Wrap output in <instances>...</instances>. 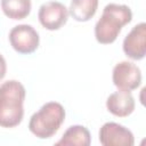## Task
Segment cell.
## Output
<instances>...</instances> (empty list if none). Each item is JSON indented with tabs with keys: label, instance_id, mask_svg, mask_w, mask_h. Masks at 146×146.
<instances>
[{
	"label": "cell",
	"instance_id": "7c38bea8",
	"mask_svg": "<svg viewBox=\"0 0 146 146\" xmlns=\"http://www.w3.org/2000/svg\"><path fill=\"white\" fill-rule=\"evenodd\" d=\"M31 0H1L3 14L11 19H23L31 13Z\"/></svg>",
	"mask_w": 146,
	"mask_h": 146
},
{
	"label": "cell",
	"instance_id": "ba28073f",
	"mask_svg": "<svg viewBox=\"0 0 146 146\" xmlns=\"http://www.w3.org/2000/svg\"><path fill=\"white\" fill-rule=\"evenodd\" d=\"M124 54L133 59L140 60L146 55V24L144 22L135 25L127 34L122 44Z\"/></svg>",
	"mask_w": 146,
	"mask_h": 146
},
{
	"label": "cell",
	"instance_id": "8992f818",
	"mask_svg": "<svg viewBox=\"0 0 146 146\" xmlns=\"http://www.w3.org/2000/svg\"><path fill=\"white\" fill-rule=\"evenodd\" d=\"M112 80L119 90L132 91L141 83V72L133 63L123 60L114 66Z\"/></svg>",
	"mask_w": 146,
	"mask_h": 146
},
{
	"label": "cell",
	"instance_id": "4fadbf2b",
	"mask_svg": "<svg viewBox=\"0 0 146 146\" xmlns=\"http://www.w3.org/2000/svg\"><path fill=\"white\" fill-rule=\"evenodd\" d=\"M6 72H7V63H6V59L3 58V56L0 54V81L5 78Z\"/></svg>",
	"mask_w": 146,
	"mask_h": 146
},
{
	"label": "cell",
	"instance_id": "6da1fadb",
	"mask_svg": "<svg viewBox=\"0 0 146 146\" xmlns=\"http://www.w3.org/2000/svg\"><path fill=\"white\" fill-rule=\"evenodd\" d=\"M25 87L16 80H8L0 84V127H17L24 116Z\"/></svg>",
	"mask_w": 146,
	"mask_h": 146
},
{
	"label": "cell",
	"instance_id": "9c48e42d",
	"mask_svg": "<svg viewBox=\"0 0 146 146\" xmlns=\"http://www.w3.org/2000/svg\"><path fill=\"white\" fill-rule=\"evenodd\" d=\"M135 98L130 91L117 90L106 99V107L110 113L119 117L129 116L135 111Z\"/></svg>",
	"mask_w": 146,
	"mask_h": 146
},
{
	"label": "cell",
	"instance_id": "52a82bcc",
	"mask_svg": "<svg viewBox=\"0 0 146 146\" xmlns=\"http://www.w3.org/2000/svg\"><path fill=\"white\" fill-rule=\"evenodd\" d=\"M99 141L104 146H132L135 138L128 128L115 122H106L99 129Z\"/></svg>",
	"mask_w": 146,
	"mask_h": 146
},
{
	"label": "cell",
	"instance_id": "277c9868",
	"mask_svg": "<svg viewBox=\"0 0 146 146\" xmlns=\"http://www.w3.org/2000/svg\"><path fill=\"white\" fill-rule=\"evenodd\" d=\"M9 42L15 51L18 54L34 52L40 42V38L35 29L27 24L14 26L9 32Z\"/></svg>",
	"mask_w": 146,
	"mask_h": 146
},
{
	"label": "cell",
	"instance_id": "8fae6325",
	"mask_svg": "<svg viewBox=\"0 0 146 146\" xmlns=\"http://www.w3.org/2000/svg\"><path fill=\"white\" fill-rule=\"evenodd\" d=\"M98 8V0H71L68 15L76 22H88Z\"/></svg>",
	"mask_w": 146,
	"mask_h": 146
},
{
	"label": "cell",
	"instance_id": "5b68a950",
	"mask_svg": "<svg viewBox=\"0 0 146 146\" xmlns=\"http://www.w3.org/2000/svg\"><path fill=\"white\" fill-rule=\"evenodd\" d=\"M38 18L44 29L56 31L66 24L68 18V9L59 1H48L40 6Z\"/></svg>",
	"mask_w": 146,
	"mask_h": 146
},
{
	"label": "cell",
	"instance_id": "3957f363",
	"mask_svg": "<svg viewBox=\"0 0 146 146\" xmlns=\"http://www.w3.org/2000/svg\"><path fill=\"white\" fill-rule=\"evenodd\" d=\"M65 120V110L57 102H48L35 112L29 122L30 131L40 139L52 137Z\"/></svg>",
	"mask_w": 146,
	"mask_h": 146
},
{
	"label": "cell",
	"instance_id": "7a4b0ae2",
	"mask_svg": "<svg viewBox=\"0 0 146 146\" xmlns=\"http://www.w3.org/2000/svg\"><path fill=\"white\" fill-rule=\"evenodd\" d=\"M132 19V11L125 5L108 3L103 9L100 18L95 25L96 40L102 44L113 43L122 27Z\"/></svg>",
	"mask_w": 146,
	"mask_h": 146
},
{
	"label": "cell",
	"instance_id": "30bf717a",
	"mask_svg": "<svg viewBox=\"0 0 146 146\" xmlns=\"http://www.w3.org/2000/svg\"><path fill=\"white\" fill-rule=\"evenodd\" d=\"M91 143V136L89 130L83 125H71L56 143V145H76V146H89Z\"/></svg>",
	"mask_w": 146,
	"mask_h": 146
}]
</instances>
